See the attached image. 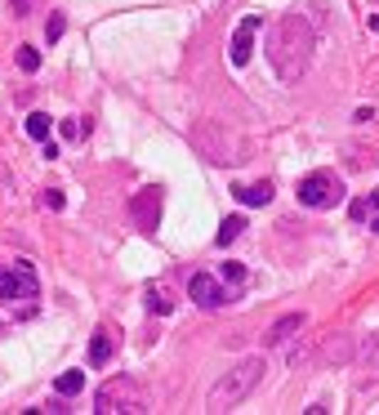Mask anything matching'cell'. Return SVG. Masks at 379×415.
I'll return each instance as SVG.
<instances>
[{
  "label": "cell",
  "mask_w": 379,
  "mask_h": 415,
  "mask_svg": "<svg viewBox=\"0 0 379 415\" xmlns=\"http://www.w3.org/2000/svg\"><path fill=\"white\" fill-rule=\"evenodd\" d=\"M312 49H317V31H312V23L304 19V14H282V23H277L272 36H268L272 72L282 76L286 85H294V80L312 68Z\"/></svg>",
  "instance_id": "cell-1"
},
{
  "label": "cell",
  "mask_w": 379,
  "mask_h": 415,
  "mask_svg": "<svg viewBox=\"0 0 379 415\" xmlns=\"http://www.w3.org/2000/svg\"><path fill=\"white\" fill-rule=\"evenodd\" d=\"M263 371H268V362H263V357L237 362V367L228 371L223 379H214V389H210V397H205V411H233L237 402H245V397L255 393V384L263 379Z\"/></svg>",
  "instance_id": "cell-2"
},
{
  "label": "cell",
  "mask_w": 379,
  "mask_h": 415,
  "mask_svg": "<svg viewBox=\"0 0 379 415\" xmlns=\"http://www.w3.org/2000/svg\"><path fill=\"white\" fill-rule=\"evenodd\" d=\"M192 147L210 165H237V161H245V139L228 121H196L192 125Z\"/></svg>",
  "instance_id": "cell-3"
},
{
  "label": "cell",
  "mask_w": 379,
  "mask_h": 415,
  "mask_svg": "<svg viewBox=\"0 0 379 415\" xmlns=\"http://www.w3.org/2000/svg\"><path fill=\"white\" fill-rule=\"evenodd\" d=\"M41 300V277H36V268L31 263H23V259H14V263H0V304H36Z\"/></svg>",
  "instance_id": "cell-4"
},
{
  "label": "cell",
  "mask_w": 379,
  "mask_h": 415,
  "mask_svg": "<svg viewBox=\"0 0 379 415\" xmlns=\"http://www.w3.org/2000/svg\"><path fill=\"white\" fill-rule=\"evenodd\" d=\"M294 192H299V206H308V210H335L343 201V179H335L331 170H312L299 179Z\"/></svg>",
  "instance_id": "cell-5"
},
{
  "label": "cell",
  "mask_w": 379,
  "mask_h": 415,
  "mask_svg": "<svg viewBox=\"0 0 379 415\" xmlns=\"http://www.w3.org/2000/svg\"><path fill=\"white\" fill-rule=\"evenodd\" d=\"M94 411H98V415H117V411L134 415V411H147V406H143V393H139V384L121 375V379H107V384L94 393Z\"/></svg>",
  "instance_id": "cell-6"
},
{
  "label": "cell",
  "mask_w": 379,
  "mask_h": 415,
  "mask_svg": "<svg viewBox=\"0 0 379 415\" xmlns=\"http://www.w3.org/2000/svg\"><path fill=\"white\" fill-rule=\"evenodd\" d=\"M259 27H263V19H259V14H245V19L237 23V31H233V45H228V58H233L237 68H245V63H250V54H255V36H259Z\"/></svg>",
  "instance_id": "cell-7"
},
{
  "label": "cell",
  "mask_w": 379,
  "mask_h": 415,
  "mask_svg": "<svg viewBox=\"0 0 379 415\" xmlns=\"http://www.w3.org/2000/svg\"><path fill=\"white\" fill-rule=\"evenodd\" d=\"M129 214H134L139 232H156V224H161V188H143V192H134Z\"/></svg>",
  "instance_id": "cell-8"
},
{
  "label": "cell",
  "mask_w": 379,
  "mask_h": 415,
  "mask_svg": "<svg viewBox=\"0 0 379 415\" xmlns=\"http://www.w3.org/2000/svg\"><path fill=\"white\" fill-rule=\"evenodd\" d=\"M188 295H192L201 308H223V300H228V290L219 286V277H210V273H192Z\"/></svg>",
  "instance_id": "cell-9"
},
{
  "label": "cell",
  "mask_w": 379,
  "mask_h": 415,
  "mask_svg": "<svg viewBox=\"0 0 379 415\" xmlns=\"http://www.w3.org/2000/svg\"><path fill=\"white\" fill-rule=\"evenodd\" d=\"M304 326H308V317H304V312H286V317H277V322L268 326L263 344H268V348H277V344H286V340L294 335V330H304Z\"/></svg>",
  "instance_id": "cell-10"
},
{
  "label": "cell",
  "mask_w": 379,
  "mask_h": 415,
  "mask_svg": "<svg viewBox=\"0 0 379 415\" xmlns=\"http://www.w3.org/2000/svg\"><path fill=\"white\" fill-rule=\"evenodd\" d=\"M237 201L241 206H268L272 201V184H268V179H263V184H241L237 188Z\"/></svg>",
  "instance_id": "cell-11"
},
{
  "label": "cell",
  "mask_w": 379,
  "mask_h": 415,
  "mask_svg": "<svg viewBox=\"0 0 379 415\" xmlns=\"http://www.w3.org/2000/svg\"><path fill=\"white\" fill-rule=\"evenodd\" d=\"M112 362V335L107 330H94V340H90V367L98 371V367H107Z\"/></svg>",
  "instance_id": "cell-12"
},
{
  "label": "cell",
  "mask_w": 379,
  "mask_h": 415,
  "mask_svg": "<svg viewBox=\"0 0 379 415\" xmlns=\"http://www.w3.org/2000/svg\"><path fill=\"white\" fill-rule=\"evenodd\" d=\"M90 130H94L90 116H63V121H58V135L72 139V143H76V139H90Z\"/></svg>",
  "instance_id": "cell-13"
},
{
  "label": "cell",
  "mask_w": 379,
  "mask_h": 415,
  "mask_svg": "<svg viewBox=\"0 0 379 415\" xmlns=\"http://www.w3.org/2000/svg\"><path fill=\"white\" fill-rule=\"evenodd\" d=\"M241 232H245V219H241V214H233V219H223V224H219L214 241H219V246H233V241L241 237Z\"/></svg>",
  "instance_id": "cell-14"
},
{
  "label": "cell",
  "mask_w": 379,
  "mask_h": 415,
  "mask_svg": "<svg viewBox=\"0 0 379 415\" xmlns=\"http://www.w3.org/2000/svg\"><path fill=\"white\" fill-rule=\"evenodd\" d=\"M147 312H161V317H166V312H174V300H170L166 286H152V290H147Z\"/></svg>",
  "instance_id": "cell-15"
},
{
  "label": "cell",
  "mask_w": 379,
  "mask_h": 415,
  "mask_svg": "<svg viewBox=\"0 0 379 415\" xmlns=\"http://www.w3.org/2000/svg\"><path fill=\"white\" fill-rule=\"evenodd\" d=\"M54 389H58V397H72V393H80V389H85V371H63Z\"/></svg>",
  "instance_id": "cell-16"
},
{
  "label": "cell",
  "mask_w": 379,
  "mask_h": 415,
  "mask_svg": "<svg viewBox=\"0 0 379 415\" xmlns=\"http://www.w3.org/2000/svg\"><path fill=\"white\" fill-rule=\"evenodd\" d=\"M49 125H54V121H49L45 112H31V116H27V135H31V139H41V143L49 139Z\"/></svg>",
  "instance_id": "cell-17"
},
{
  "label": "cell",
  "mask_w": 379,
  "mask_h": 415,
  "mask_svg": "<svg viewBox=\"0 0 379 415\" xmlns=\"http://www.w3.org/2000/svg\"><path fill=\"white\" fill-rule=\"evenodd\" d=\"M18 68H23V72H36V68H41V49L18 45Z\"/></svg>",
  "instance_id": "cell-18"
},
{
  "label": "cell",
  "mask_w": 379,
  "mask_h": 415,
  "mask_svg": "<svg viewBox=\"0 0 379 415\" xmlns=\"http://www.w3.org/2000/svg\"><path fill=\"white\" fill-rule=\"evenodd\" d=\"M63 31H68V19H63V14H49V23H45V41L54 45V41L63 36Z\"/></svg>",
  "instance_id": "cell-19"
},
{
  "label": "cell",
  "mask_w": 379,
  "mask_h": 415,
  "mask_svg": "<svg viewBox=\"0 0 379 415\" xmlns=\"http://www.w3.org/2000/svg\"><path fill=\"white\" fill-rule=\"evenodd\" d=\"M219 277L228 281V286H241V281H245V268H241V263H233V259H228L223 268H219Z\"/></svg>",
  "instance_id": "cell-20"
},
{
  "label": "cell",
  "mask_w": 379,
  "mask_h": 415,
  "mask_svg": "<svg viewBox=\"0 0 379 415\" xmlns=\"http://www.w3.org/2000/svg\"><path fill=\"white\" fill-rule=\"evenodd\" d=\"M41 206H45V210H63V206H68V196H63L58 188H45V192H41Z\"/></svg>",
  "instance_id": "cell-21"
},
{
  "label": "cell",
  "mask_w": 379,
  "mask_h": 415,
  "mask_svg": "<svg viewBox=\"0 0 379 415\" xmlns=\"http://www.w3.org/2000/svg\"><path fill=\"white\" fill-rule=\"evenodd\" d=\"M348 214H353V219L361 224V219H366V214H370V201H353V210H348Z\"/></svg>",
  "instance_id": "cell-22"
},
{
  "label": "cell",
  "mask_w": 379,
  "mask_h": 415,
  "mask_svg": "<svg viewBox=\"0 0 379 415\" xmlns=\"http://www.w3.org/2000/svg\"><path fill=\"white\" fill-rule=\"evenodd\" d=\"M9 9H14V19H23V14H27V0H9Z\"/></svg>",
  "instance_id": "cell-23"
},
{
  "label": "cell",
  "mask_w": 379,
  "mask_h": 415,
  "mask_svg": "<svg viewBox=\"0 0 379 415\" xmlns=\"http://www.w3.org/2000/svg\"><path fill=\"white\" fill-rule=\"evenodd\" d=\"M366 357H370V362H379V340H375V344H366Z\"/></svg>",
  "instance_id": "cell-24"
},
{
  "label": "cell",
  "mask_w": 379,
  "mask_h": 415,
  "mask_svg": "<svg viewBox=\"0 0 379 415\" xmlns=\"http://www.w3.org/2000/svg\"><path fill=\"white\" fill-rule=\"evenodd\" d=\"M366 201H370V210H379V188H375V192L366 196Z\"/></svg>",
  "instance_id": "cell-25"
},
{
  "label": "cell",
  "mask_w": 379,
  "mask_h": 415,
  "mask_svg": "<svg viewBox=\"0 0 379 415\" xmlns=\"http://www.w3.org/2000/svg\"><path fill=\"white\" fill-rule=\"evenodd\" d=\"M5 179H9V174H5V165H0V184H5Z\"/></svg>",
  "instance_id": "cell-26"
},
{
  "label": "cell",
  "mask_w": 379,
  "mask_h": 415,
  "mask_svg": "<svg viewBox=\"0 0 379 415\" xmlns=\"http://www.w3.org/2000/svg\"><path fill=\"white\" fill-rule=\"evenodd\" d=\"M370 232H379V219H370Z\"/></svg>",
  "instance_id": "cell-27"
}]
</instances>
